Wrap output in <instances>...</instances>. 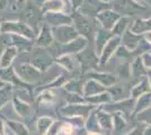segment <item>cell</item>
<instances>
[{
	"instance_id": "cell-1",
	"label": "cell",
	"mask_w": 151,
	"mask_h": 135,
	"mask_svg": "<svg viewBox=\"0 0 151 135\" xmlns=\"http://www.w3.org/2000/svg\"><path fill=\"white\" fill-rule=\"evenodd\" d=\"M2 29L5 32H10V33H17L19 35L23 36H27V37H32L33 33L32 29L26 26L23 23H16V21H7L2 25Z\"/></svg>"
},
{
	"instance_id": "cell-2",
	"label": "cell",
	"mask_w": 151,
	"mask_h": 135,
	"mask_svg": "<svg viewBox=\"0 0 151 135\" xmlns=\"http://www.w3.org/2000/svg\"><path fill=\"white\" fill-rule=\"evenodd\" d=\"M64 8L63 0H45L42 5V11L43 13H57L61 11Z\"/></svg>"
},
{
	"instance_id": "cell-6",
	"label": "cell",
	"mask_w": 151,
	"mask_h": 135,
	"mask_svg": "<svg viewBox=\"0 0 151 135\" xmlns=\"http://www.w3.org/2000/svg\"><path fill=\"white\" fill-rule=\"evenodd\" d=\"M26 0H17V2H18V4H22V2H25Z\"/></svg>"
},
{
	"instance_id": "cell-7",
	"label": "cell",
	"mask_w": 151,
	"mask_h": 135,
	"mask_svg": "<svg viewBox=\"0 0 151 135\" xmlns=\"http://www.w3.org/2000/svg\"><path fill=\"white\" fill-rule=\"evenodd\" d=\"M72 2H73V4H76V2H77V0H72Z\"/></svg>"
},
{
	"instance_id": "cell-5",
	"label": "cell",
	"mask_w": 151,
	"mask_h": 135,
	"mask_svg": "<svg viewBox=\"0 0 151 135\" xmlns=\"http://www.w3.org/2000/svg\"><path fill=\"white\" fill-rule=\"evenodd\" d=\"M7 4H8V2H7V0H0V11H1V10H4V9L6 8Z\"/></svg>"
},
{
	"instance_id": "cell-4",
	"label": "cell",
	"mask_w": 151,
	"mask_h": 135,
	"mask_svg": "<svg viewBox=\"0 0 151 135\" xmlns=\"http://www.w3.org/2000/svg\"><path fill=\"white\" fill-rule=\"evenodd\" d=\"M62 131H63V133H64V134L70 135L71 133H72V127H71L70 125H64V126L62 127Z\"/></svg>"
},
{
	"instance_id": "cell-3",
	"label": "cell",
	"mask_w": 151,
	"mask_h": 135,
	"mask_svg": "<svg viewBox=\"0 0 151 135\" xmlns=\"http://www.w3.org/2000/svg\"><path fill=\"white\" fill-rule=\"evenodd\" d=\"M51 39V35H50V31L47 29V28H44L43 29V32L41 33V37H40V42L42 43V44H46V43H49V41Z\"/></svg>"
}]
</instances>
